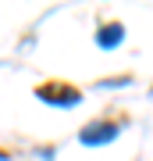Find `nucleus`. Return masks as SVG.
<instances>
[{
  "instance_id": "1",
  "label": "nucleus",
  "mask_w": 153,
  "mask_h": 161,
  "mask_svg": "<svg viewBox=\"0 0 153 161\" xmlns=\"http://www.w3.org/2000/svg\"><path fill=\"white\" fill-rule=\"evenodd\" d=\"M36 97L54 108H75V104H82V90L68 79H43L36 86Z\"/></svg>"
},
{
  "instance_id": "2",
  "label": "nucleus",
  "mask_w": 153,
  "mask_h": 161,
  "mask_svg": "<svg viewBox=\"0 0 153 161\" xmlns=\"http://www.w3.org/2000/svg\"><path fill=\"white\" fill-rule=\"evenodd\" d=\"M118 132H121V122H114L110 115H103V118L85 122V125L79 129V140H82L85 147H103V143H110Z\"/></svg>"
},
{
  "instance_id": "3",
  "label": "nucleus",
  "mask_w": 153,
  "mask_h": 161,
  "mask_svg": "<svg viewBox=\"0 0 153 161\" xmlns=\"http://www.w3.org/2000/svg\"><path fill=\"white\" fill-rule=\"evenodd\" d=\"M121 40H125V25L121 22H103L100 32H96V43L103 47V50H110V47H121Z\"/></svg>"
},
{
  "instance_id": "4",
  "label": "nucleus",
  "mask_w": 153,
  "mask_h": 161,
  "mask_svg": "<svg viewBox=\"0 0 153 161\" xmlns=\"http://www.w3.org/2000/svg\"><path fill=\"white\" fill-rule=\"evenodd\" d=\"M0 161H11V150L7 147H0Z\"/></svg>"
}]
</instances>
